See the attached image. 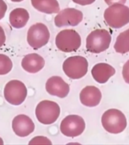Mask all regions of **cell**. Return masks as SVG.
I'll list each match as a JSON object with an SVG mask.
<instances>
[{
    "label": "cell",
    "mask_w": 129,
    "mask_h": 145,
    "mask_svg": "<svg viewBox=\"0 0 129 145\" xmlns=\"http://www.w3.org/2000/svg\"><path fill=\"white\" fill-rule=\"evenodd\" d=\"M104 1L105 2L109 5V6H110V5H115V4L125 5L127 0H104Z\"/></svg>",
    "instance_id": "25"
},
{
    "label": "cell",
    "mask_w": 129,
    "mask_h": 145,
    "mask_svg": "<svg viewBox=\"0 0 129 145\" xmlns=\"http://www.w3.org/2000/svg\"><path fill=\"white\" fill-rule=\"evenodd\" d=\"M31 4L37 11L45 14L58 13L60 10L57 0H31Z\"/></svg>",
    "instance_id": "17"
},
{
    "label": "cell",
    "mask_w": 129,
    "mask_h": 145,
    "mask_svg": "<svg viewBox=\"0 0 129 145\" xmlns=\"http://www.w3.org/2000/svg\"><path fill=\"white\" fill-rule=\"evenodd\" d=\"M104 19L112 28H122L129 23V8L122 4L112 5L105 10Z\"/></svg>",
    "instance_id": "2"
},
{
    "label": "cell",
    "mask_w": 129,
    "mask_h": 145,
    "mask_svg": "<svg viewBox=\"0 0 129 145\" xmlns=\"http://www.w3.org/2000/svg\"><path fill=\"white\" fill-rule=\"evenodd\" d=\"M27 95L26 86L19 80H11L4 88V97L9 104L18 106L24 101Z\"/></svg>",
    "instance_id": "8"
},
{
    "label": "cell",
    "mask_w": 129,
    "mask_h": 145,
    "mask_svg": "<svg viewBox=\"0 0 129 145\" xmlns=\"http://www.w3.org/2000/svg\"><path fill=\"white\" fill-rule=\"evenodd\" d=\"M7 5L3 0H0V20H2L5 15V12L7 11Z\"/></svg>",
    "instance_id": "22"
},
{
    "label": "cell",
    "mask_w": 129,
    "mask_h": 145,
    "mask_svg": "<svg viewBox=\"0 0 129 145\" xmlns=\"http://www.w3.org/2000/svg\"><path fill=\"white\" fill-rule=\"evenodd\" d=\"M50 38V30L45 24L37 23L30 27L27 31V40L29 45L37 50L48 43Z\"/></svg>",
    "instance_id": "7"
},
{
    "label": "cell",
    "mask_w": 129,
    "mask_h": 145,
    "mask_svg": "<svg viewBox=\"0 0 129 145\" xmlns=\"http://www.w3.org/2000/svg\"><path fill=\"white\" fill-rule=\"evenodd\" d=\"M111 40V35L107 29H95L87 37V50L93 54L105 52L109 48Z\"/></svg>",
    "instance_id": "3"
},
{
    "label": "cell",
    "mask_w": 129,
    "mask_h": 145,
    "mask_svg": "<svg viewBox=\"0 0 129 145\" xmlns=\"http://www.w3.org/2000/svg\"><path fill=\"white\" fill-rule=\"evenodd\" d=\"M13 63L11 59L5 54H0V75L9 73L12 69Z\"/></svg>",
    "instance_id": "19"
},
{
    "label": "cell",
    "mask_w": 129,
    "mask_h": 145,
    "mask_svg": "<svg viewBox=\"0 0 129 145\" xmlns=\"http://www.w3.org/2000/svg\"><path fill=\"white\" fill-rule=\"evenodd\" d=\"M35 129L33 120L24 114L16 116L12 121V129L16 135L24 138L33 133Z\"/></svg>",
    "instance_id": "11"
},
{
    "label": "cell",
    "mask_w": 129,
    "mask_h": 145,
    "mask_svg": "<svg viewBox=\"0 0 129 145\" xmlns=\"http://www.w3.org/2000/svg\"><path fill=\"white\" fill-rule=\"evenodd\" d=\"M115 73V68L106 63H97L91 70V74L94 80L100 84L106 83Z\"/></svg>",
    "instance_id": "14"
},
{
    "label": "cell",
    "mask_w": 129,
    "mask_h": 145,
    "mask_svg": "<svg viewBox=\"0 0 129 145\" xmlns=\"http://www.w3.org/2000/svg\"><path fill=\"white\" fill-rule=\"evenodd\" d=\"M44 65L45 61L43 57L36 53L27 54L21 61L23 69L30 73L38 72L44 67Z\"/></svg>",
    "instance_id": "15"
},
{
    "label": "cell",
    "mask_w": 129,
    "mask_h": 145,
    "mask_svg": "<svg viewBox=\"0 0 129 145\" xmlns=\"http://www.w3.org/2000/svg\"><path fill=\"white\" fill-rule=\"evenodd\" d=\"M103 127L107 132L119 134L127 127V119L125 114L117 109H109L105 112L101 119Z\"/></svg>",
    "instance_id": "1"
},
{
    "label": "cell",
    "mask_w": 129,
    "mask_h": 145,
    "mask_svg": "<svg viewBox=\"0 0 129 145\" xmlns=\"http://www.w3.org/2000/svg\"><path fill=\"white\" fill-rule=\"evenodd\" d=\"M2 144H4V141H3V140L2 139V138H0V145Z\"/></svg>",
    "instance_id": "26"
},
{
    "label": "cell",
    "mask_w": 129,
    "mask_h": 145,
    "mask_svg": "<svg viewBox=\"0 0 129 145\" xmlns=\"http://www.w3.org/2000/svg\"><path fill=\"white\" fill-rule=\"evenodd\" d=\"M122 76L125 82L129 84V60L123 66Z\"/></svg>",
    "instance_id": "21"
},
{
    "label": "cell",
    "mask_w": 129,
    "mask_h": 145,
    "mask_svg": "<svg viewBox=\"0 0 129 145\" xmlns=\"http://www.w3.org/2000/svg\"><path fill=\"white\" fill-rule=\"evenodd\" d=\"M29 144H52V142L46 137L37 136L30 141Z\"/></svg>",
    "instance_id": "20"
},
{
    "label": "cell",
    "mask_w": 129,
    "mask_h": 145,
    "mask_svg": "<svg viewBox=\"0 0 129 145\" xmlns=\"http://www.w3.org/2000/svg\"><path fill=\"white\" fill-rule=\"evenodd\" d=\"M114 49L119 54H125L129 52V29L121 33L117 36Z\"/></svg>",
    "instance_id": "18"
},
{
    "label": "cell",
    "mask_w": 129,
    "mask_h": 145,
    "mask_svg": "<svg viewBox=\"0 0 129 145\" xmlns=\"http://www.w3.org/2000/svg\"><path fill=\"white\" fill-rule=\"evenodd\" d=\"M46 90L50 95L60 98L65 97L69 93L70 87L67 82L60 76L50 77L46 83Z\"/></svg>",
    "instance_id": "12"
},
{
    "label": "cell",
    "mask_w": 129,
    "mask_h": 145,
    "mask_svg": "<svg viewBox=\"0 0 129 145\" xmlns=\"http://www.w3.org/2000/svg\"><path fill=\"white\" fill-rule=\"evenodd\" d=\"M101 99L102 93L96 86H86L80 93V101L81 104L88 107H94L99 105Z\"/></svg>",
    "instance_id": "13"
},
{
    "label": "cell",
    "mask_w": 129,
    "mask_h": 145,
    "mask_svg": "<svg viewBox=\"0 0 129 145\" xmlns=\"http://www.w3.org/2000/svg\"><path fill=\"white\" fill-rule=\"evenodd\" d=\"M12 2H22L23 0H11Z\"/></svg>",
    "instance_id": "27"
},
{
    "label": "cell",
    "mask_w": 129,
    "mask_h": 145,
    "mask_svg": "<svg viewBox=\"0 0 129 145\" xmlns=\"http://www.w3.org/2000/svg\"><path fill=\"white\" fill-rule=\"evenodd\" d=\"M30 18L28 11L22 8L12 10L9 14V22L14 28L21 29L26 26Z\"/></svg>",
    "instance_id": "16"
},
{
    "label": "cell",
    "mask_w": 129,
    "mask_h": 145,
    "mask_svg": "<svg viewBox=\"0 0 129 145\" xmlns=\"http://www.w3.org/2000/svg\"><path fill=\"white\" fill-rule=\"evenodd\" d=\"M60 106L57 103L45 100L37 104L35 110L36 119L43 125L54 123L60 115Z\"/></svg>",
    "instance_id": "4"
},
{
    "label": "cell",
    "mask_w": 129,
    "mask_h": 145,
    "mask_svg": "<svg viewBox=\"0 0 129 145\" xmlns=\"http://www.w3.org/2000/svg\"><path fill=\"white\" fill-rule=\"evenodd\" d=\"M86 124L84 119L77 115H69L64 118L60 124V131L66 137L75 138L84 132Z\"/></svg>",
    "instance_id": "9"
},
{
    "label": "cell",
    "mask_w": 129,
    "mask_h": 145,
    "mask_svg": "<svg viewBox=\"0 0 129 145\" xmlns=\"http://www.w3.org/2000/svg\"><path fill=\"white\" fill-rule=\"evenodd\" d=\"M64 72L72 79H79L84 77L88 70V61L84 57H69L62 65Z\"/></svg>",
    "instance_id": "6"
},
{
    "label": "cell",
    "mask_w": 129,
    "mask_h": 145,
    "mask_svg": "<svg viewBox=\"0 0 129 145\" xmlns=\"http://www.w3.org/2000/svg\"><path fill=\"white\" fill-rule=\"evenodd\" d=\"M5 40H6V36H5L4 29L0 26V48L4 45Z\"/></svg>",
    "instance_id": "24"
},
{
    "label": "cell",
    "mask_w": 129,
    "mask_h": 145,
    "mask_svg": "<svg viewBox=\"0 0 129 145\" xmlns=\"http://www.w3.org/2000/svg\"><path fill=\"white\" fill-rule=\"evenodd\" d=\"M73 2L80 5H88L95 2L96 0H72Z\"/></svg>",
    "instance_id": "23"
},
{
    "label": "cell",
    "mask_w": 129,
    "mask_h": 145,
    "mask_svg": "<svg viewBox=\"0 0 129 145\" xmlns=\"http://www.w3.org/2000/svg\"><path fill=\"white\" fill-rule=\"evenodd\" d=\"M56 45L62 52H76L81 47V38L79 33L74 29H64L57 34Z\"/></svg>",
    "instance_id": "5"
},
{
    "label": "cell",
    "mask_w": 129,
    "mask_h": 145,
    "mask_svg": "<svg viewBox=\"0 0 129 145\" xmlns=\"http://www.w3.org/2000/svg\"><path fill=\"white\" fill-rule=\"evenodd\" d=\"M83 13L76 8H68L58 12L55 18V25L58 27L77 26L83 20Z\"/></svg>",
    "instance_id": "10"
}]
</instances>
